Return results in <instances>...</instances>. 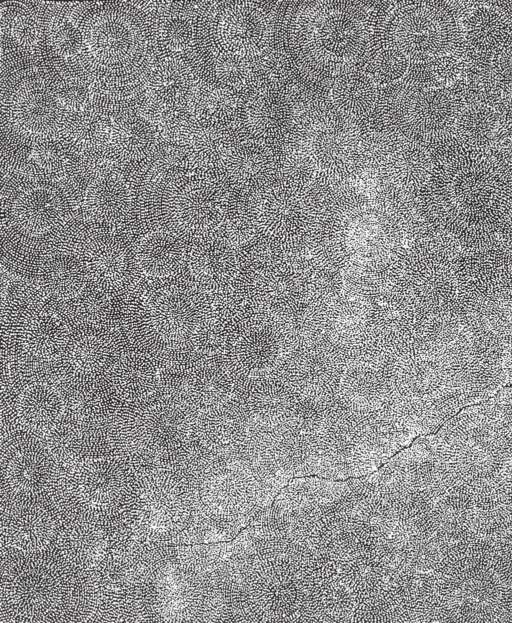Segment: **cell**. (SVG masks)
<instances>
[{"mask_svg":"<svg viewBox=\"0 0 512 623\" xmlns=\"http://www.w3.org/2000/svg\"><path fill=\"white\" fill-rule=\"evenodd\" d=\"M190 21L180 15H170L159 25L158 35L162 45L172 52L184 51L192 40Z\"/></svg>","mask_w":512,"mask_h":623,"instance_id":"d6986e66","label":"cell"},{"mask_svg":"<svg viewBox=\"0 0 512 623\" xmlns=\"http://www.w3.org/2000/svg\"><path fill=\"white\" fill-rule=\"evenodd\" d=\"M55 90L45 80L30 78L20 83L8 100L12 128L26 140L54 139L64 120Z\"/></svg>","mask_w":512,"mask_h":623,"instance_id":"6da1fadb","label":"cell"},{"mask_svg":"<svg viewBox=\"0 0 512 623\" xmlns=\"http://www.w3.org/2000/svg\"><path fill=\"white\" fill-rule=\"evenodd\" d=\"M83 46L90 58L104 67L130 62L141 47L142 35L136 21L118 9L96 12L82 29Z\"/></svg>","mask_w":512,"mask_h":623,"instance_id":"7a4b0ae2","label":"cell"},{"mask_svg":"<svg viewBox=\"0 0 512 623\" xmlns=\"http://www.w3.org/2000/svg\"><path fill=\"white\" fill-rule=\"evenodd\" d=\"M22 408L32 416H46L55 413L59 408L56 392L43 384L28 387L21 396Z\"/></svg>","mask_w":512,"mask_h":623,"instance_id":"44dd1931","label":"cell"},{"mask_svg":"<svg viewBox=\"0 0 512 623\" xmlns=\"http://www.w3.org/2000/svg\"><path fill=\"white\" fill-rule=\"evenodd\" d=\"M87 275L83 264L72 256L58 254L46 259L39 270L41 288L58 299L81 294Z\"/></svg>","mask_w":512,"mask_h":623,"instance_id":"4fadbf2b","label":"cell"},{"mask_svg":"<svg viewBox=\"0 0 512 623\" xmlns=\"http://www.w3.org/2000/svg\"><path fill=\"white\" fill-rule=\"evenodd\" d=\"M54 90L60 107L70 113L86 110L92 98L91 87L80 77L64 78Z\"/></svg>","mask_w":512,"mask_h":623,"instance_id":"ac0fdd59","label":"cell"},{"mask_svg":"<svg viewBox=\"0 0 512 623\" xmlns=\"http://www.w3.org/2000/svg\"><path fill=\"white\" fill-rule=\"evenodd\" d=\"M177 135L180 151L192 167L209 166L222 153L224 140L221 131L205 120H185Z\"/></svg>","mask_w":512,"mask_h":623,"instance_id":"7c38bea8","label":"cell"},{"mask_svg":"<svg viewBox=\"0 0 512 623\" xmlns=\"http://www.w3.org/2000/svg\"><path fill=\"white\" fill-rule=\"evenodd\" d=\"M47 36L54 52L65 59L76 57L84 48L82 32L66 17H53L47 26Z\"/></svg>","mask_w":512,"mask_h":623,"instance_id":"2e32d148","label":"cell"},{"mask_svg":"<svg viewBox=\"0 0 512 623\" xmlns=\"http://www.w3.org/2000/svg\"><path fill=\"white\" fill-rule=\"evenodd\" d=\"M192 74L180 59H167L159 63L149 76L148 94L161 108L176 109L188 103L193 90Z\"/></svg>","mask_w":512,"mask_h":623,"instance_id":"8fae6325","label":"cell"},{"mask_svg":"<svg viewBox=\"0 0 512 623\" xmlns=\"http://www.w3.org/2000/svg\"><path fill=\"white\" fill-rule=\"evenodd\" d=\"M18 338L23 349L37 358H51L60 353L69 341L64 320L48 309H35L21 320Z\"/></svg>","mask_w":512,"mask_h":623,"instance_id":"52a82bcc","label":"cell"},{"mask_svg":"<svg viewBox=\"0 0 512 623\" xmlns=\"http://www.w3.org/2000/svg\"><path fill=\"white\" fill-rule=\"evenodd\" d=\"M112 346L104 335L87 333L79 336L68 348L67 364L78 376H93L107 367Z\"/></svg>","mask_w":512,"mask_h":623,"instance_id":"9a60e30c","label":"cell"},{"mask_svg":"<svg viewBox=\"0 0 512 623\" xmlns=\"http://www.w3.org/2000/svg\"><path fill=\"white\" fill-rule=\"evenodd\" d=\"M165 208L172 224L185 234L202 232L212 219L217 194L201 179H174L165 189Z\"/></svg>","mask_w":512,"mask_h":623,"instance_id":"3957f363","label":"cell"},{"mask_svg":"<svg viewBox=\"0 0 512 623\" xmlns=\"http://www.w3.org/2000/svg\"><path fill=\"white\" fill-rule=\"evenodd\" d=\"M30 160L48 175H59L70 168L64 147L53 139L35 142L31 147Z\"/></svg>","mask_w":512,"mask_h":623,"instance_id":"e0dca14e","label":"cell"},{"mask_svg":"<svg viewBox=\"0 0 512 623\" xmlns=\"http://www.w3.org/2000/svg\"><path fill=\"white\" fill-rule=\"evenodd\" d=\"M62 193L53 185L34 183L13 198L11 214L17 228L30 236H42L58 227L65 216Z\"/></svg>","mask_w":512,"mask_h":623,"instance_id":"277c9868","label":"cell"},{"mask_svg":"<svg viewBox=\"0 0 512 623\" xmlns=\"http://www.w3.org/2000/svg\"><path fill=\"white\" fill-rule=\"evenodd\" d=\"M127 264L123 244L112 236H100L92 240L87 246L83 261L87 277L105 289H114L123 283Z\"/></svg>","mask_w":512,"mask_h":623,"instance_id":"9c48e42d","label":"cell"},{"mask_svg":"<svg viewBox=\"0 0 512 623\" xmlns=\"http://www.w3.org/2000/svg\"><path fill=\"white\" fill-rule=\"evenodd\" d=\"M9 31L18 45L23 48H34L41 39V21L33 12L21 10L12 17Z\"/></svg>","mask_w":512,"mask_h":623,"instance_id":"ffe728a7","label":"cell"},{"mask_svg":"<svg viewBox=\"0 0 512 623\" xmlns=\"http://www.w3.org/2000/svg\"><path fill=\"white\" fill-rule=\"evenodd\" d=\"M111 151L126 162L148 158L157 145V131L152 122L139 115L119 116L109 129Z\"/></svg>","mask_w":512,"mask_h":623,"instance_id":"30bf717a","label":"cell"},{"mask_svg":"<svg viewBox=\"0 0 512 623\" xmlns=\"http://www.w3.org/2000/svg\"><path fill=\"white\" fill-rule=\"evenodd\" d=\"M60 133L69 146L83 154L102 148L109 140V130L101 115L87 109L65 117Z\"/></svg>","mask_w":512,"mask_h":623,"instance_id":"5bb4252c","label":"cell"},{"mask_svg":"<svg viewBox=\"0 0 512 623\" xmlns=\"http://www.w3.org/2000/svg\"><path fill=\"white\" fill-rule=\"evenodd\" d=\"M132 200L133 191L127 180L119 173L110 171L88 182L83 208L91 220L110 223L127 214Z\"/></svg>","mask_w":512,"mask_h":623,"instance_id":"8992f818","label":"cell"},{"mask_svg":"<svg viewBox=\"0 0 512 623\" xmlns=\"http://www.w3.org/2000/svg\"><path fill=\"white\" fill-rule=\"evenodd\" d=\"M114 376L120 387L140 389L148 383L152 372L142 360L126 359L116 367Z\"/></svg>","mask_w":512,"mask_h":623,"instance_id":"7402d4cb","label":"cell"},{"mask_svg":"<svg viewBox=\"0 0 512 623\" xmlns=\"http://www.w3.org/2000/svg\"><path fill=\"white\" fill-rule=\"evenodd\" d=\"M152 331L165 341H181L196 328L198 310L186 289L172 287L151 297L146 309Z\"/></svg>","mask_w":512,"mask_h":623,"instance_id":"5b68a950","label":"cell"},{"mask_svg":"<svg viewBox=\"0 0 512 623\" xmlns=\"http://www.w3.org/2000/svg\"><path fill=\"white\" fill-rule=\"evenodd\" d=\"M184 249L178 237L166 230L146 233L139 241L135 260L139 270L151 278L173 275L180 267Z\"/></svg>","mask_w":512,"mask_h":623,"instance_id":"ba28073f","label":"cell"}]
</instances>
